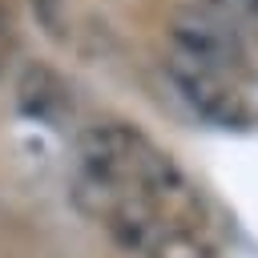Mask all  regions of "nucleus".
<instances>
[{"label":"nucleus","instance_id":"7ed1b4c3","mask_svg":"<svg viewBox=\"0 0 258 258\" xmlns=\"http://www.w3.org/2000/svg\"><path fill=\"white\" fill-rule=\"evenodd\" d=\"M16 101L28 117L36 121H56L64 109H69V89L64 81L48 69V64H28L20 73V85H16Z\"/></svg>","mask_w":258,"mask_h":258},{"label":"nucleus","instance_id":"423d86ee","mask_svg":"<svg viewBox=\"0 0 258 258\" xmlns=\"http://www.w3.org/2000/svg\"><path fill=\"white\" fill-rule=\"evenodd\" d=\"M218 8H222L226 20L238 16V20H254L258 24V0H218Z\"/></svg>","mask_w":258,"mask_h":258},{"label":"nucleus","instance_id":"20e7f679","mask_svg":"<svg viewBox=\"0 0 258 258\" xmlns=\"http://www.w3.org/2000/svg\"><path fill=\"white\" fill-rule=\"evenodd\" d=\"M145 258H214V246L198 230H189V226H169L145 250Z\"/></svg>","mask_w":258,"mask_h":258},{"label":"nucleus","instance_id":"f257e3e1","mask_svg":"<svg viewBox=\"0 0 258 258\" xmlns=\"http://www.w3.org/2000/svg\"><path fill=\"white\" fill-rule=\"evenodd\" d=\"M169 40L173 52L185 60H198L230 81H238L246 73V48L238 28L222 16V12H206V8H181L169 20Z\"/></svg>","mask_w":258,"mask_h":258},{"label":"nucleus","instance_id":"39448f33","mask_svg":"<svg viewBox=\"0 0 258 258\" xmlns=\"http://www.w3.org/2000/svg\"><path fill=\"white\" fill-rule=\"evenodd\" d=\"M32 8H36V16H40V24H44V32L48 36H56V40H69V20H64V0H32Z\"/></svg>","mask_w":258,"mask_h":258},{"label":"nucleus","instance_id":"0eeeda50","mask_svg":"<svg viewBox=\"0 0 258 258\" xmlns=\"http://www.w3.org/2000/svg\"><path fill=\"white\" fill-rule=\"evenodd\" d=\"M4 24H8V16H4V4H0V28H4Z\"/></svg>","mask_w":258,"mask_h":258},{"label":"nucleus","instance_id":"f03ea898","mask_svg":"<svg viewBox=\"0 0 258 258\" xmlns=\"http://www.w3.org/2000/svg\"><path fill=\"white\" fill-rule=\"evenodd\" d=\"M165 73H169L177 97H181L198 117H206V121H214V125H222V129H242V125L254 121V109H250V101L242 97L238 81H230V77H222V73H214V69H206V64H198V60H185V56H177V52H169Z\"/></svg>","mask_w":258,"mask_h":258}]
</instances>
